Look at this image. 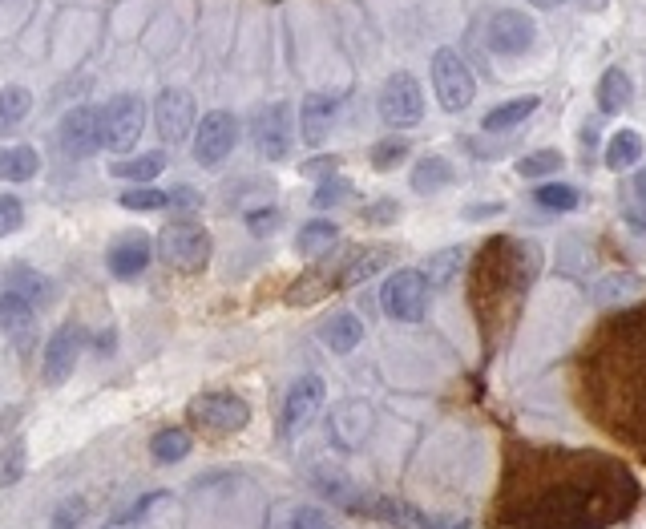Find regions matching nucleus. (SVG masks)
<instances>
[{
    "label": "nucleus",
    "instance_id": "nucleus-1",
    "mask_svg": "<svg viewBox=\"0 0 646 529\" xmlns=\"http://www.w3.org/2000/svg\"><path fill=\"white\" fill-rule=\"evenodd\" d=\"M380 307L396 324H420L428 315V279L420 267H396L380 287Z\"/></svg>",
    "mask_w": 646,
    "mask_h": 529
},
{
    "label": "nucleus",
    "instance_id": "nucleus-2",
    "mask_svg": "<svg viewBox=\"0 0 646 529\" xmlns=\"http://www.w3.org/2000/svg\"><path fill=\"white\" fill-rule=\"evenodd\" d=\"M190 425L214 437H231L251 425V404L235 392H202L190 400Z\"/></svg>",
    "mask_w": 646,
    "mask_h": 529
},
{
    "label": "nucleus",
    "instance_id": "nucleus-3",
    "mask_svg": "<svg viewBox=\"0 0 646 529\" xmlns=\"http://www.w3.org/2000/svg\"><path fill=\"white\" fill-rule=\"evenodd\" d=\"M146 130V101L138 93H118L114 101L101 105V138H105V150H134L138 138Z\"/></svg>",
    "mask_w": 646,
    "mask_h": 529
},
{
    "label": "nucleus",
    "instance_id": "nucleus-4",
    "mask_svg": "<svg viewBox=\"0 0 646 529\" xmlns=\"http://www.w3.org/2000/svg\"><path fill=\"white\" fill-rule=\"evenodd\" d=\"M158 255L178 275H198L210 263V235L194 223H170L158 235Z\"/></svg>",
    "mask_w": 646,
    "mask_h": 529
},
{
    "label": "nucleus",
    "instance_id": "nucleus-5",
    "mask_svg": "<svg viewBox=\"0 0 646 529\" xmlns=\"http://www.w3.org/2000/svg\"><path fill=\"white\" fill-rule=\"evenodd\" d=\"M433 89H437V101L445 105L449 114H461V110L473 105L477 81H473V69L461 61L457 49H437V57H433Z\"/></svg>",
    "mask_w": 646,
    "mask_h": 529
},
{
    "label": "nucleus",
    "instance_id": "nucleus-6",
    "mask_svg": "<svg viewBox=\"0 0 646 529\" xmlns=\"http://www.w3.org/2000/svg\"><path fill=\"white\" fill-rule=\"evenodd\" d=\"M380 118L396 130H412L420 118H424V93H420V81L412 73H392L380 89Z\"/></svg>",
    "mask_w": 646,
    "mask_h": 529
},
{
    "label": "nucleus",
    "instance_id": "nucleus-7",
    "mask_svg": "<svg viewBox=\"0 0 646 529\" xmlns=\"http://www.w3.org/2000/svg\"><path fill=\"white\" fill-rule=\"evenodd\" d=\"M251 142L259 158L267 162H283L291 154V105L287 101H271L251 118Z\"/></svg>",
    "mask_w": 646,
    "mask_h": 529
},
{
    "label": "nucleus",
    "instance_id": "nucleus-8",
    "mask_svg": "<svg viewBox=\"0 0 646 529\" xmlns=\"http://www.w3.org/2000/svg\"><path fill=\"white\" fill-rule=\"evenodd\" d=\"M235 142H239V122H235V114L214 110V114H206V118L198 122V130H194V162H198V166H219V162L231 158Z\"/></svg>",
    "mask_w": 646,
    "mask_h": 529
},
{
    "label": "nucleus",
    "instance_id": "nucleus-9",
    "mask_svg": "<svg viewBox=\"0 0 646 529\" xmlns=\"http://www.w3.org/2000/svg\"><path fill=\"white\" fill-rule=\"evenodd\" d=\"M194 114L198 105L186 89H162L158 101H154V126H158V138L166 146H178L186 142V134L194 130Z\"/></svg>",
    "mask_w": 646,
    "mask_h": 529
},
{
    "label": "nucleus",
    "instance_id": "nucleus-10",
    "mask_svg": "<svg viewBox=\"0 0 646 529\" xmlns=\"http://www.w3.org/2000/svg\"><path fill=\"white\" fill-rule=\"evenodd\" d=\"M537 41V25L533 17L517 13V9H501L489 17V49L497 57H525Z\"/></svg>",
    "mask_w": 646,
    "mask_h": 529
},
{
    "label": "nucleus",
    "instance_id": "nucleus-11",
    "mask_svg": "<svg viewBox=\"0 0 646 529\" xmlns=\"http://www.w3.org/2000/svg\"><path fill=\"white\" fill-rule=\"evenodd\" d=\"M319 408H323V380L319 376H299L283 396V416H279L283 437H295L299 429H307L311 420L319 416Z\"/></svg>",
    "mask_w": 646,
    "mask_h": 529
},
{
    "label": "nucleus",
    "instance_id": "nucleus-12",
    "mask_svg": "<svg viewBox=\"0 0 646 529\" xmlns=\"http://www.w3.org/2000/svg\"><path fill=\"white\" fill-rule=\"evenodd\" d=\"M57 134H61V150L69 158H93L105 146V138H101V110L77 105L73 114H65V122H61Z\"/></svg>",
    "mask_w": 646,
    "mask_h": 529
},
{
    "label": "nucleus",
    "instance_id": "nucleus-13",
    "mask_svg": "<svg viewBox=\"0 0 646 529\" xmlns=\"http://www.w3.org/2000/svg\"><path fill=\"white\" fill-rule=\"evenodd\" d=\"M0 328H5V336H9L21 352H29L33 340H37V307H33L29 299L5 291V295H0Z\"/></svg>",
    "mask_w": 646,
    "mask_h": 529
},
{
    "label": "nucleus",
    "instance_id": "nucleus-14",
    "mask_svg": "<svg viewBox=\"0 0 646 529\" xmlns=\"http://www.w3.org/2000/svg\"><path fill=\"white\" fill-rule=\"evenodd\" d=\"M77 356H81V328L73 324L57 328L45 348V384H65L77 368Z\"/></svg>",
    "mask_w": 646,
    "mask_h": 529
},
{
    "label": "nucleus",
    "instance_id": "nucleus-15",
    "mask_svg": "<svg viewBox=\"0 0 646 529\" xmlns=\"http://www.w3.org/2000/svg\"><path fill=\"white\" fill-rule=\"evenodd\" d=\"M150 255H154L150 235L130 231V235H122V239L110 247V255H105V263H110V271H114L118 279H138V275L150 267Z\"/></svg>",
    "mask_w": 646,
    "mask_h": 529
},
{
    "label": "nucleus",
    "instance_id": "nucleus-16",
    "mask_svg": "<svg viewBox=\"0 0 646 529\" xmlns=\"http://www.w3.org/2000/svg\"><path fill=\"white\" fill-rule=\"evenodd\" d=\"M336 126V97H323V93H311L303 105H299V134L307 146H323L328 142Z\"/></svg>",
    "mask_w": 646,
    "mask_h": 529
},
{
    "label": "nucleus",
    "instance_id": "nucleus-17",
    "mask_svg": "<svg viewBox=\"0 0 646 529\" xmlns=\"http://www.w3.org/2000/svg\"><path fill=\"white\" fill-rule=\"evenodd\" d=\"M412 190L416 194H424V198H433V194H441V190H449L453 182H457V170H453V162L445 158V154H424L416 166H412Z\"/></svg>",
    "mask_w": 646,
    "mask_h": 529
},
{
    "label": "nucleus",
    "instance_id": "nucleus-18",
    "mask_svg": "<svg viewBox=\"0 0 646 529\" xmlns=\"http://www.w3.org/2000/svg\"><path fill=\"white\" fill-rule=\"evenodd\" d=\"M319 340H323V348H328V352L348 356V352H356V348H360V340H364V324L356 320L352 311H336L332 320L319 328Z\"/></svg>",
    "mask_w": 646,
    "mask_h": 529
},
{
    "label": "nucleus",
    "instance_id": "nucleus-19",
    "mask_svg": "<svg viewBox=\"0 0 646 529\" xmlns=\"http://www.w3.org/2000/svg\"><path fill=\"white\" fill-rule=\"evenodd\" d=\"M537 105H542V97H537V93H525V97L501 101V105H493V110L481 118V130H489V134H505V130L521 126L529 114H537Z\"/></svg>",
    "mask_w": 646,
    "mask_h": 529
},
{
    "label": "nucleus",
    "instance_id": "nucleus-20",
    "mask_svg": "<svg viewBox=\"0 0 646 529\" xmlns=\"http://www.w3.org/2000/svg\"><path fill=\"white\" fill-rule=\"evenodd\" d=\"M392 263V251H384V247H372V251H360L352 263H344L340 271H336V291H344V287H360V283H368L372 275H380L384 267Z\"/></svg>",
    "mask_w": 646,
    "mask_h": 529
},
{
    "label": "nucleus",
    "instance_id": "nucleus-21",
    "mask_svg": "<svg viewBox=\"0 0 646 529\" xmlns=\"http://www.w3.org/2000/svg\"><path fill=\"white\" fill-rule=\"evenodd\" d=\"M598 110L602 114H622L626 105L634 101V85H630V77H626V69H606L602 73V81H598Z\"/></svg>",
    "mask_w": 646,
    "mask_h": 529
},
{
    "label": "nucleus",
    "instance_id": "nucleus-22",
    "mask_svg": "<svg viewBox=\"0 0 646 529\" xmlns=\"http://www.w3.org/2000/svg\"><path fill=\"white\" fill-rule=\"evenodd\" d=\"M465 247H445V251H433L424 263H420V275L428 279V287H449L457 275H461V267H465Z\"/></svg>",
    "mask_w": 646,
    "mask_h": 529
},
{
    "label": "nucleus",
    "instance_id": "nucleus-23",
    "mask_svg": "<svg viewBox=\"0 0 646 529\" xmlns=\"http://www.w3.org/2000/svg\"><path fill=\"white\" fill-rule=\"evenodd\" d=\"M642 154H646L642 134H638V130H618V134L610 138V146H606V170H614V174L634 170V166L642 162Z\"/></svg>",
    "mask_w": 646,
    "mask_h": 529
},
{
    "label": "nucleus",
    "instance_id": "nucleus-24",
    "mask_svg": "<svg viewBox=\"0 0 646 529\" xmlns=\"http://www.w3.org/2000/svg\"><path fill=\"white\" fill-rule=\"evenodd\" d=\"M336 243H340V227L328 223V219H315V223H303V227H299L295 251H299L303 259H315V255H328Z\"/></svg>",
    "mask_w": 646,
    "mask_h": 529
},
{
    "label": "nucleus",
    "instance_id": "nucleus-25",
    "mask_svg": "<svg viewBox=\"0 0 646 529\" xmlns=\"http://www.w3.org/2000/svg\"><path fill=\"white\" fill-rule=\"evenodd\" d=\"M37 170H41V154L33 146L0 150V182H29Z\"/></svg>",
    "mask_w": 646,
    "mask_h": 529
},
{
    "label": "nucleus",
    "instance_id": "nucleus-26",
    "mask_svg": "<svg viewBox=\"0 0 646 529\" xmlns=\"http://www.w3.org/2000/svg\"><path fill=\"white\" fill-rule=\"evenodd\" d=\"M29 110H33V97H29V89H21V85L0 89V138L13 134V130H17L25 118H29Z\"/></svg>",
    "mask_w": 646,
    "mask_h": 529
},
{
    "label": "nucleus",
    "instance_id": "nucleus-27",
    "mask_svg": "<svg viewBox=\"0 0 646 529\" xmlns=\"http://www.w3.org/2000/svg\"><path fill=\"white\" fill-rule=\"evenodd\" d=\"M190 445H194V437H190L186 429H162V433L150 441V453H154V461H162V465H178V461L190 457Z\"/></svg>",
    "mask_w": 646,
    "mask_h": 529
},
{
    "label": "nucleus",
    "instance_id": "nucleus-28",
    "mask_svg": "<svg viewBox=\"0 0 646 529\" xmlns=\"http://www.w3.org/2000/svg\"><path fill=\"white\" fill-rule=\"evenodd\" d=\"M9 291L13 295H21V299H29L33 307H41L53 291H49V279L45 275H37L33 267H13V275H9Z\"/></svg>",
    "mask_w": 646,
    "mask_h": 529
},
{
    "label": "nucleus",
    "instance_id": "nucleus-29",
    "mask_svg": "<svg viewBox=\"0 0 646 529\" xmlns=\"http://www.w3.org/2000/svg\"><path fill=\"white\" fill-rule=\"evenodd\" d=\"M166 170V154L154 150V154H142V158H130V162H118L114 166V178H126V182H150Z\"/></svg>",
    "mask_w": 646,
    "mask_h": 529
},
{
    "label": "nucleus",
    "instance_id": "nucleus-30",
    "mask_svg": "<svg viewBox=\"0 0 646 529\" xmlns=\"http://www.w3.org/2000/svg\"><path fill=\"white\" fill-rule=\"evenodd\" d=\"M578 186H570V182H546V186H537L533 190V202L537 206H546V210H558V215H566V210H574L578 206Z\"/></svg>",
    "mask_w": 646,
    "mask_h": 529
},
{
    "label": "nucleus",
    "instance_id": "nucleus-31",
    "mask_svg": "<svg viewBox=\"0 0 646 529\" xmlns=\"http://www.w3.org/2000/svg\"><path fill=\"white\" fill-rule=\"evenodd\" d=\"M348 198H352V182L340 178V174L319 178V186H315V194H311V202H315L319 210H336V206H344Z\"/></svg>",
    "mask_w": 646,
    "mask_h": 529
},
{
    "label": "nucleus",
    "instance_id": "nucleus-32",
    "mask_svg": "<svg viewBox=\"0 0 646 529\" xmlns=\"http://www.w3.org/2000/svg\"><path fill=\"white\" fill-rule=\"evenodd\" d=\"M408 154H412V142L408 138H380L376 146H372V166L376 170H396L400 162H408Z\"/></svg>",
    "mask_w": 646,
    "mask_h": 529
},
{
    "label": "nucleus",
    "instance_id": "nucleus-33",
    "mask_svg": "<svg viewBox=\"0 0 646 529\" xmlns=\"http://www.w3.org/2000/svg\"><path fill=\"white\" fill-rule=\"evenodd\" d=\"M558 170H562V154L558 150H533V154H525L517 162V174L521 178H550Z\"/></svg>",
    "mask_w": 646,
    "mask_h": 529
},
{
    "label": "nucleus",
    "instance_id": "nucleus-34",
    "mask_svg": "<svg viewBox=\"0 0 646 529\" xmlns=\"http://www.w3.org/2000/svg\"><path fill=\"white\" fill-rule=\"evenodd\" d=\"M122 206L126 210H166L170 206V194L166 190H154V186H134L122 194Z\"/></svg>",
    "mask_w": 646,
    "mask_h": 529
},
{
    "label": "nucleus",
    "instance_id": "nucleus-35",
    "mask_svg": "<svg viewBox=\"0 0 646 529\" xmlns=\"http://www.w3.org/2000/svg\"><path fill=\"white\" fill-rule=\"evenodd\" d=\"M21 477H25V441L17 437V441L5 449V457H0V489L17 485Z\"/></svg>",
    "mask_w": 646,
    "mask_h": 529
},
{
    "label": "nucleus",
    "instance_id": "nucleus-36",
    "mask_svg": "<svg viewBox=\"0 0 646 529\" xmlns=\"http://www.w3.org/2000/svg\"><path fill=\"white\" fill-rule=\"evenodd\" d=\"M360 219H364V227H392L400 219V202L396 198H376V202H368L360 210Z\"/></svg>",
    "mask_w": 646,
    "mask_h": 529
},
{
    "label": "nucleus",
    "instance_id": "nucleus-37",
    "mask_svg": "<svg viewBox=\"0 0 646 529\" xmlns=\"http://www.w3.org/2000/svg\"><path fill=\"white\" fill-rule=\"evenodd\" d=\"M283 529H332V521H328V513L315 509V505H299V509H291Z\"/></svg>",
    "mask_w": 646,
    "mask_h": 529
},
{
    "label": "nucleus",
    "instance_id": "nucleus-38",
    "mask_svg": "<svg viewBox=\"0 0 646 529\" xmlns=\"http://www.w3.org/2000/svg\"><path fill=\"white\" fill-rule=\"evenodd\" d=\"M85 513H89V505H85V497H69L57 513H53V529H77L81 521H85Z\"/></svg>",
    "mask_w": 646,
    "mask_h": 529
},
{
    "label": "nucleus",
    "instance_id": "nucleus-39",
    "mask_svg": "<svg viewBox=\"0 0 646 529\" xmlns=\"http://www.w3.org/2000/svg\"><path fill=\"white\" fill-rule=\"evenodd\" d=\"M21 223H25L21 198H13V194H0V235H13Z\"/></svg>",
    "mask_w": 646,
    "mask_h": 529
},
{
    "label": "nucleus",
    "instance_id": "nucleus-40",
    "mask_svg": "<svg viewBox=\"0 0 646 529\" xmlns=\"http://www.w3.org/2000/svg\"><path fill=\"white\" fill-rule=\"evenodd\" d=\"M279 210L275 206H263V210H251V215H247V227L255 231V235H267V231H275L279 227Z\"/></svg>",
    "mask_w": 646,
    "mask_h": 529
},
{
    "label": "nucleus",
    "instance_id": "nucleus-41",
    "mask_svg": "<svg viewBox=\"0 0 646 529\" xmlns=\"http://www.w3.org/2000/svg\"><path fill=\"white\" fill-rule=\"evenodd\" d=\"M170 206L178 210V215H194V210L202 206V198H198L190 186H182V190H174V194H170Z\"/></svg>",
    "mask_w": 646,
    "mask_h": 529
},
{
    "label": "nucleus",
    "instance_id": "nucleus-42",
    "mask_svg": "<svg viewBox=\"0 0 646 529\" xmlns=\"http://www.w3.org/2000/svg\"><path fill=\"white\" fill-rule=\"evenodd\" d=\"M336 170H340L336 158H311V162H303V174H328V178H332Z\"/></svg>",
    "mask_w": 646,
    "mask_h": 529
},
{
    "label": "nucleus",
    "instance_id": "nucleus-43",
    "mask_svg": "<svg viewBox=\"0 0 646 529\" xmlns=\"http://www.w3.org/2000/svg\"><path fill=\"white\" fill-rule=\"evenodd\" d=\"M501 210H505V202H481V206H469V215L465 219H489V215H501Z\"/></svg>",
    "mask_w": 646,
    "mask_h": 529
},
{
    "label": "nucleus",
    "instance_id": "nucleus-44",
    "mask_svg": "<svg viewBox=\"0 0 646 529\" xmlns=\"http://www.w3.org/2000/svg\"><path fill=\"white\" fill-rule=\"evenodd\" d=\"M626 223H630V227H638V231H646V202H638V206H630V210H626Z\"/></svg>",
    "mask_w": 646,
    "mask_h": 529
},
{
    "label": "nucleus",
    "instance_id": "nucleus-45",
    "mask_svg": "<svg viewBox=\"0 0 646 529\" xmlns=\"http://www.w3.org/2000/svg\"><path fill=\"white\" fill-rule=\"evenodd\" d=\"M634 194H638V202H646V170H638V178H634Z\"/></svg>",
    "mask_w": 646,
    "mask_h": 529
},
{
    "label": "nucleus",
    "instance_id": "nucleus-46",
    "mask_svg": "<svg viewBox=\"0 0 646 529\" xmlns=\"http://www.w3.org/2000/svg\"><path fill=\"white\" fill-rule=\"evenodd\" d=\"M529 5H533V9H558L562 0H529Z\"/></svg>",
    "mask_w": 646,
    "mask_h": 529
},
{
    "label": "nucleus",
    "instance_id": "nucleus-47",
    "mask_svg": "<svg viewBox=\"0 0 646 529\" xmlns=\"http://www.w3.org/2000/svg\"><path fill=\"white\" fill-rule=\"evenodd\" d=\"M582 5H590V9H602V5H606V0H582Z\"/></svg>",
    "mask_w": 646,
    "mask_h": 529
}]
</instances>
